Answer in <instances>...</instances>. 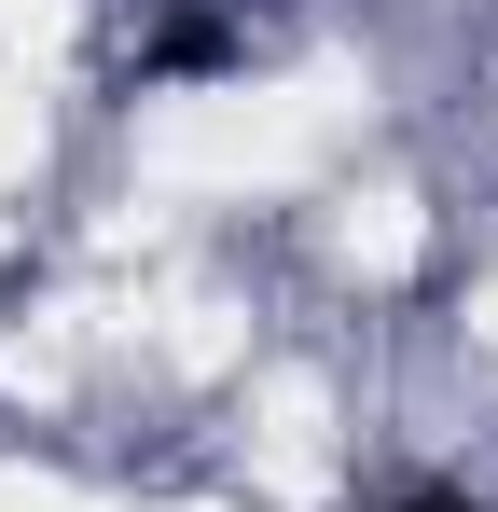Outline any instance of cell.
I'll use <instances>...</instances> for the list:
<instances>
[{
	"label": "cell",
	"instance_id": "1",
	"mask_svg": "<svg viewBox=\"0 0 498 512\" xmlns=\"http://www.w3.org/2000/svg\"><path fill=\"white\" fill-rule=\"evenodd\" d=\"M139 70H153V84H194V70H236V28H222V14H180V28H166V42L139 56Z\"/></svg>",
	"mask_w": 498,
	"mask_h": 512
},
{
	"label": "cell",
	"instance_id": "2",
	"mask_svg": "<svg viewBox=\"0 0 498 512\" xmlns=\"http://www.w3.org/2000/svg\"><path fill=\"white\" fill-rule=\"evenodd\" d=\"M402 512H471V499H402Z\"/></svg>",
	"mask_w": 498,
	"mask_h": 512
}]
</instances>
